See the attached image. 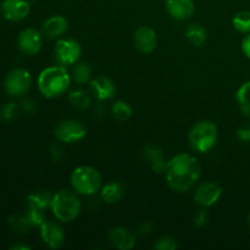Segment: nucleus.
<instances>
[{"label": "nucleus", "instance_id": "1", "mask_svg": "<svg viewBox=\"0 0 250 250\" xmlns=\"http://www.w3.org/2000/svg\"><path fill=\"white\" fill-rule=\"evenodd\" d=\"M165 175L168 187L175 192L183 193L189 190L199 181L202 166L192 154H177L167 161Z\"/></svg>", "mask_w": 250, "mask_h": 250}, {"label": "nucleus", "instance_id": "2", "mask_svg": "<svg viewBox=\"0 0 250 250\" xmlns=\"http://www.w3.org/2000/svg\"><path fill=\"white\" fill-rule=\"evenodd\" d=\"M70 83L71 76L63 66L46 67L38 76L39 92L48 99L62 95L68 89Z\"/></svg>", "mask_w": 250, "mask_h": 250}, {"label": "nucleus", "instance_id": "3", "mask_svg": "<svg viewBox=\"0 0 250 250\" xmlns=\"http://www.w3.org/2000/svg\"><path fill=\"white\" fill-rule=\"evenodd\" d=\"M50 209L59 221L71 222L80 215L82 203L75 190L61 189L53 194Z\"/></svg>", "mask_w": 250, "mask_h": 250}, {"label": "nucleus", "instance_id": "4", "mask_svg": "<svg viewBox=\"0 0 250 250\" xmlns=\"http://www.w3.org/2000/svg\"><path fill=\"white\" fill-rule=\"evenodd\" d=\"M219 129L212 121H199L190 128L188 134L190 148L198 153H208L216 146Z\"/></svg>", "mask_w": 250, "mask_h": 250}, {"label": "nucleus", "instance_id": "5", "mask_svg": "<svg viewBox=\"0 0 250 250\" xmlns=\"http://www.w3.org/2000/svg\"><path fill=\"white\" fill-rule=\"evenodd\" d=\"M70 182L76 193L88 197L102 189L103 178L97 168L83 165L73 170Z\"/></svg>", "mask_w": 250, "mask_h": 250}, {"label": "nucleus", "instance_id": "6", "mask_svg": "<svg viewBox=\"0 0 250 250\" xmlns=\"http://www.w3.org/2000/svg\"><path fill=\"white\" fill-rule=\"evenodd\" d=\"M32 84L31 73L24 68H15L5 78V90L11 97H22L29 90Z\"/></svg>", "mask_w": 250, "mask_h": 250}, {"label": "nucleus", "instance_id": "7", "mask_svg": "<svg viewBox=\"0 0 250 250\" xmlns=\"http://www.w3.org/2000/svg\"><path fill=\"white\" fill-rule=\"evenodd\" d=\"M54 54L61 66L75 65L78 59L81 58L82 48L75 39L59 38L55 44V48H54Z\"/></svg>", "mask_w": 250, "mask_h": 250}, {"label": "nucleus", "instance_id": "8", "mask_svg": "<svg viewBox=\"0 0 250 250\" xmlns=\"http://www.w3.org/2000/svg\"><path fill=\"white\" fill-rule=\"evenodd\" d=\"M87 128L82 122L77 120H65L61 121L55 128V137L62 143H76L84 138Z\"/></svg>", "mask_w": 250, "mask_h": 250}, {"label": "nucleus", "instance_id": "9", "mask_svg": "<svg viewBox=\"0 0 250 250\" xmlns=\"http://www.w3.org/2000/svg\"><path fill=\"white\" fill-rule=\"evenodd\" d=\"M222 194L221 186L214 181H207L198 186L194 192V202L202 208H210L216 204Z\"/></svg>", "mask_w": 250, "mask_h": 250}, {"label": "nucleus", "instance_id": "10", "mask_svg": "<svg viewBox=\"0 0 250 250\" xmlns=\"http://www.w3.org/2000/svg\"><path fill=\"white\" fill-rule=\"evenodd\" d=\"M133 43L138 51L143 54H150L155 50L158 37L151 27L142 26L133 33Z\"/></svg>", "mask_w": 250, "mask_h": 250}, {"label": "nucleus", "instance_id": "11", "mask_svg": "<svg viewBox=\"0 0 250 250\" xmlns=\"http://www.w3.org/2000/svg\"><path fill=\"white\" fill-rule=\"evenodd\" d=\"M41 237L51 249H59L65 242V232L61 225L54 221H45L41 226Z\"/></svg>", "mask_w": 250, "mask_h": 250}, {"label": "nucleus", "instance_id": "12", "mask_svg": "<svg viewBox=\"0 0 250 250\" xmlns=\"http://www.w3.org/2000/svg\"><path fill=\"white\" fill-rule=\"evenodd\" d=\"M19 43L20 50L26 55H36L42 48L43 44V38H42L41 32L34 28H26L19 34Z\"/></svg>", "mask_w": 250, "mask_h": 250}, {"label": "nucleus", "instance_id": "13", "mask_svg": "<svg viewBox=\"0 0 250 250\" xmlns=\"http://www.w3.org/2000/svg\"><path fill=\"white\" fill-rule=\"evenodd\" d=\"M31 5L27 0H4L1 2V14L9 21H22L28 16Z\"/></svg>", "mask_w": 250, "mask_h": 250}, {"label": "nucleus", "instance_id": "14", "mask_svg": "<svg viewBox=\"0 0 250 250\" xmlns=\"http://www.w3.org/2000/svg\"><path fill=\"white\" fill-rule=\"evenodd\" d=\"M165 7L171 19L176 21H187L195 11L193 0H166Z\"/></svg>", "mask_w": 250, "mask_h": 250}, {"label": "nucleus", "instance_id": "15", "mask_svg": "<svg viewBox=\"0 0 250 250\" xmlns=\"http://www.w3.org/2000/svg\"><path fill=\"white\" fill-rule=\"evenodd\" d=\"M109 242L114 248L120 250H131L137 243L136 236L126 227H114L107 234Z\"/></svg>", "mask_w": 250, "mask_h": 250}, {"label": "nucleus", "instance_id": "16", "mask_svg": "<svg viewBox=\"0 0 250 250\" xmlns=\"http://www.w3.org/2000/svg\"><path fill=\"white\" fill-rule=\"evenodd\" d=\"M90 89L99 100L112 99L116 94L115 83L105 76H98L94 80L90 81Z\"/></svg>", "mask_w": 250, "mask_h": 250}, {"label": "nucleus", "instance_id": "17", "mask_svg": "<svg viewBox=\"0 0 250 250\" xmlns=\"http://www.w3.org/2000/svg\"><path fill=\"white\" fill-rule=\"evenodd\" d=\"M68 28V22L61 15H54L44 21L43 33L50 39H59L66 33Z\"/></svg>", "mask_w": 250, "mask_h": 250}, {"label": "nucleus", "instance_id": "18", "mask_svg": "<svg viewBox=\"0 0 250 250\" xmlns=\"http://www.w3.org/2000/svg\"><path fill=\"white\" fill-rule=\"evenodd\" d=\"M125 188L120 182H109L102 187V199L106 204H116L124 198Z\"/></svg>", "mask_w": 250, "mask_h": 250}, {"label": "nucleus", "instance_id": "19", "mask_svg": "<svg viewBox=\"0 0 250 250\" xmlns=\"http://www.w3.org/2000/svg\"><path fill=\"white\" fill-rule=\"evenodd\" d=\"M185 37L188 41V43L194 46L204 45L207 42V31L203 26L198 23L189 24L185 31Z\"/></svg>", "mask_w": 250, "mask_h": 250}, {"label": "nucleus", "instance_id": "20", "mask_svg": "<svg viewBox=\"0 0 250 250\" xmlns=\"http://www.w3.org/2000/svg\"><path fill=\"white\" fill-rule=\"evenodd\" d=\"M51 200H53V194L46 190H39V192H34L27 197V204L31 208L45 210L46 208H50Z\"/></svg>", "mask_w": 250, "mask_h": 250}, {"label": "nucleus", "instance_id": "21", "mask_svg": "<svg viewBox=\"0 0 250 250\" xmlns=\"http://www.w3.org/2000/svg\"><path fill=\"white\" fill-rule=\"evenodd\" d=\"M236 100L242 114L250 119V81L243 83L238 88L236 93Z\"/></svg>", "mask_w": 250, "mask_h": 250}, {"label": "nucleus", "instance_id": "22", "mask_svg": "<svg viewBox=\"0 0 250 250\" xmlns=\"http://www.w3.org/2000/svg\"><path fill=\"white\" fill-rule=\"evenodd\" d=\"M68 102L78 110H85L90 105V97L85 90L76 89L68 94Z\"/></svg>", "mask_w": 250, "mask_h": 250}, {"label": "nucleus", "instance_id": "23", "mask_svg": "<svg viewBox=\"0 0 250 250\" xmlns=\"http://www.w3.org/2000/svg\"><path fill=\"white\" fill-rule=\"evenodd\" d=\"M92 77V68L87 62H81L75 65L72 71V78L78 84H85Z\"/></svg>", "mask_w": 250, "mask_h": 250}, {"label": "nucleus", "instance_id": "24", "mask_svg": "<svg viewBox=\"0 0 250 250\" xmlns=\"http://www.w3.org/2000/svg\"><path fill=\"white\" fill-rule=\"evenodd\" d=\"M112 116L120 122L127 121V120L131 119L132 116V109L129 106L128 103L124 102V100H117L112 104L111 107Z\"/></svg>", "mask_w": 250, "mask_h": 250}, {"label": "nucleus", "instance_id": "25", "mask_svg": "<svg viewBox=\"0 0 250 250\" xmlns=\"http://www.w3.org/2000/svg\"><path fill=\"white\" fill-rule=\"evenodd\" d=\"M233 28L243 34L250 33V11H239L232 20Z\"/></svg>", "mask_w": 250, "mask_h": 250}, {"label": "nucleus", "instance_id": "26", "mask_svg": "<svg viewBox=\"0 0 250 250\" xmlns=\"http://www.w3.org/2000/svg\"><path fill=\"white\" fill-rule=\"evenodd\" d=\"M10 226H11L12 231L16 232V233H26V232H28V229H31L32 225L31 222L28 221V219L26 217V215L24 216H19V215H15V216H12L11 219H10Z\"/></svg>", "mask_w": 250, "mask_h": 250}, {"label": "nucleus", "instance_id": "27", "mask_svg": "<svg viewBox=\"0 0 250 250\" xmlns=\"http://www.w3.org/2000/svg\"><path fill=\"white\" fill-rule=\"evenodd\" d=\"M26 217L28 219V221L31 222L32 226H39L41 227L45 220V215H44L43 210L37 209V208H31L28 207L26 211Z\"/></svg>", "mask_w": 250, "mask_h": 250}, {"label": "nucleus", "instance_id": "28", "mask_svg": "<svg viewBox=\"0 0 250 250\" xmlns=\"http://www.w3.org/2000/svg\"><path fill=\"white\" fill-rule=\"evenodd\" d=\"M178 248L177 241H176L173 237L165 236L161 237V238L158 239L155 244H154V249L158 250H175Z\"/></svg>", "mask_w": 250, "mask_h": 250}, {"label": "nucleus", "instance_id": "29", "mask_svg": "<svg viewBox=\"0 0 250 250\" xmlns=\"http://www.w3.org/2000/svg\"><path fill=\"white\" fill-rule=\"evenodd\" d=\"M17 106L14 103H7V104L2 105L0 107V120L5 122H10L14 120L15 115H16Z\"/></svg>", "mask_w": 250, "mask_h": 250}, {"label": "nucleus", "instance_id": "30", "mask_svg": "<svg viewBox=\"0 0 250 250\" xmlns=\"http://www.w3.org/2000/svg\"><path fill=\"white\" fill-rule=\"evenodd\" d=\"M237 137L242 142H250V125H244L237 131Z\"/></svg>", "mask_w": 250, "mask_h": 250}, {"label": "nucleus", "instance_id": "31", "mask_svg": "<svg viewBox=\"0 0 250 250\" xmlns=\"http://www.w3.org/2000/svg\"><path fill=\"white\" fill-rule=\"evenodd\" d=\"M151 168H153L155 172L163 173L166 171V166H167V163L164 161V159H158V160L151 161Z\"/></svg>", "mask_w": 250, "mask_h": 250}, {"label": "nucleus", "instance_id": "32", "mask_svg": "<svg viewBox=\"0 0 250 250\" xmlns=\"http://www.w3.org/2000/svg\"><path fill=\"white\" fill-rule=\"evenodd\" d=\"M146 151V156L149 159V160H150V163L154 160H158V159H163V153H161L160 149L148 148Z\"/></svg>", "mask_w": 250, "mask_h": 250}, {"label": "nucleus", "instance_id": "33", "mask_svg": "<svg viewBox=\"0 0 250 250\" xmlns=\"http://www.w3.org/2000/svg\"><path fill=\"white\" fill-rule=\"evenodd\" d=\"M242 51L247 58L250 59V33L247 34L242 41Z\"/></svg>", "mask_w": 250, "mask_h": 250}, {"label": "nucleus", "instance_id": "34", "mask_svg": "<svg viewBox=\"0 0 250 250\" xmlns=\"http://www.w3.org/2000/svg\"><path fill=\"white\" fill-rule=\"evenodd\" d=\"M207 220H208L207 212H205V211H200L199 214H198L197 216H195V220H194L195 226H198V227L204 226V225L207 224Z\"/></svg>", "mask_w": 250, "mask_h": 250}, {"label": "nucleus", "instance_id": "35", "mask_svg": "<svg viewBox=\"0 0 250 250\" xmlns=\"http://www.w3.org/2000/svg\"><path fill=\"white\" fill-rule=\"evenodd\" d=\"M22 107H23L24 111L32 112L36 106H34V103L32 102V100H24V102L22 103Z\"/></svg>", "mask_w": 250, "mask_h": 250}, {"label": "nucleus", "instance_id": "36", "mask_svg": "<svg viewBox=\"0 0 250 250\" xmlns=\"http://www.w3.org/2000/svg\"><path fill=\"white\" fill-rule=\"evenodd\" d=\"M12 250H29L31 249V247L29 246H22V244H17V246H14L11 247Z\"/></svg>", "mask_w": 250, "mask_h": 250}, {"label": "nucleus", "instance_id": "37", "mask_svg": "<svg viewBox=\"0 0 250 250\" xmlns=\"http://www.w3.org/2000/svg\"><path fill=\"white\" fill-rule=\"evenodd\" d=\"M248 224H249V227H250V215H249V217H248Z\"/></svg>", "mask_w": 250, "mask_h": 250}]
</instances>
